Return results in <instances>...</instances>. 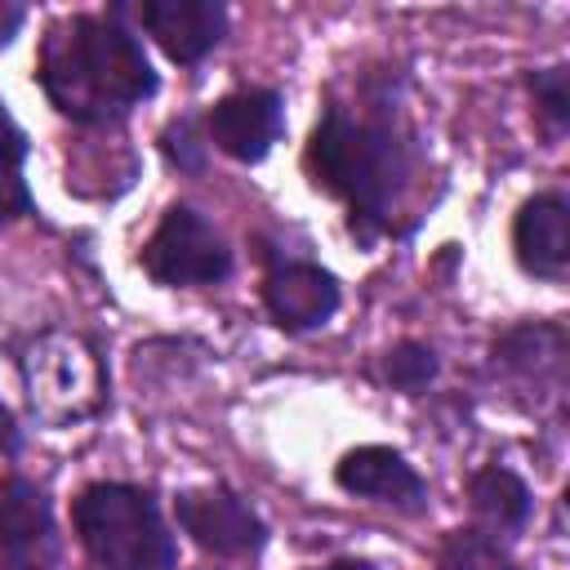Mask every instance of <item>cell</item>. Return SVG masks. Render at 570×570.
<instances>
[{"instance_id": "7a4b0ae2", "label": "cell", "mask_w": 570, "mask_h": 570, "mask_svg": "<svg viewBox=\"0 0 570 570\" xmlns=\"http://www.w3.org/2000/svg\"><path fill=\"white\" fill-rule=\"evenodd\" d=\"M303 160L312 183L347 205V227L361 245H374L392 227V209L414 178V147L392 107L352 116L347 107L330 102Z\"/></svg>"}, {"instance_id": "7402d4cb", "label": "cell", "mask_w": 570, "mask_h": 570, "mask_svg": "<svg viewBox=\"0 0 570 570\" xmlns=\"http://www.w3.org/2000/svg\"><path fill=\"white\" fill-rule=\"evenodd\" d=\"M0 570H58V557H27V561H0Z\"/></svg>"}, {"instance_id": "ba28073f", "label": "cell", "mask_w": 570, "mask_h": 570, "mask_svg": "<svg viewBox=\"0 0 570 570\" xmlns=\"http://www.w3.org/2000/svg\"><path fill=\"white\" fill-rule=\"evenodd\" d=\"M343 289L330 267L312 258H281L263 276V307L285 334H307L334 321Z\"/></svg>"}, {"instance_id": "52a82bcc", "label": "cell", "mask_w": 570, "mask_h": 570, "mask_svg": "<svg viewBox=\"0 0 570 570\" xmlns=\"http://www.w3.org/2000/svg\"><path fill=\"white\" fill-rule=\"evenodd\" d=\"M285 134V98L276 89H232L205 111V138L240 165H258Z\"/></svg>"}, {"instance_id": "4fadbf2b", "label": "cell", "mask_w": 570, "mask_h": 570, "mask_svg": "<svg viewBox=\"0 0 570 570\" xmlns=\"http://www.w3.org/2000/svg\"><path fill=\"white\" fill-rule=\"evenodd\" d=\"M468 499H472V512L481 517L485 534H517V530H525L530 508H534L530 485L512 468H503V463H490V468L472 472Z\"/></svg>"}, {"instance_id": "603a6c76", "label": "cell", "mask_w": 570, "mask_h": 570, "mask_svg": "<svg viewBox=\"0 0 570 570\" xmlns=\"http://www.w3.org/2000/svg\"><path fill=\"white\" fill-rule=\"evenodd\" d=\"M321 570H379V566L365 561V557H338V561H330V566H321Z\"/></svg>"}, {"instance_id": "9a60e30c", "label": "cell", "mask_w": 570, "mask_h": 570, "mask_svg": "<svg viewBox=\"0 0 570 570\" xmlns=\"http://www.w3.org/2000/svg\"><path fill=\"white\" fill-rule=\"evenodd\" d=\"M27 156H31V142L22 125L13 120V111L0 102V227L36 209L31 187H27Z\"/></svg>"}, {"instance_id": "8fae6325", "label": "cell", "mask_w": 570, "mask_h": 570, "mask_svg": "<svg viewBox=\"0 0 570 570\" xmlns=\"http://www.w3.org/2000/svg\"><path fill=\"white\" fill-rule=\"evenodd\" d=\"M512 254L521 272L561 281L570 267V200L566 191H534L512 218Z\"/></svg>"}, {"instance_id": "6da1fadb", "label": "cell", "mask_w": 570, "mask_h": 570, "mask_svg": "<svg viewBox=\"0 0 570 570\" xmlns=\"http://www.w3.org/2000/svg\"><path fill=\"white\" fill-rule=\"evenodd\" d=\"M36 80L76 125H116L160 89L142 40L125 27V4L58 18L40 40Z\"/></svg>"}, {"instance_id": "d6986e66", "label": "cell", "mask_w": 570, "mask_h": 570, "mask_svg": "<svg viewBox=\"0 0 570 570\" xmlns=\"http://www.w3.org/2000/svg\"><path fill=\"white\" fill-rule=\"evenodd\" d=\"M160 147H165V160L178 169V174H200L205 169V151H209V138L200 134V125L191 116H178L165 125L160 134Z\"/></svg>"}, {"instance_id": "9c48e42d", "label": "cell", "mask_w": 570, "mask_h": 570, "mask_svg": "<svg viewBox=\"0 0 570 570\" xmlns=\"http://www.w3.org/2000/svg\"><path fill=\"white\" fill-rule=\"evenodd\" d=\"M134 18L178 67H196L227 36V9L218 0H142Z\"/></svg>"}, {"instance_id": "ac0fdd59", "label": "cell", "mask_w": 570, "mask_h": 570, "mask_svg": "<svg viewBox=\"0 0 570 570\" xmlns=\"http://www.w3.org/2000/svg\"><path fill=\"white\" fill-rule=\"evenodd\" d=\"M525 89H530L539 116L548 120V129L561 134L570 125V76H566V67H539V71H530L525 76Z\"/></svg>"}, {"instance_id": "e0dca14e", "label": "cell", "mask_w": 570, "mask_h": 570, "mask_svg": "<svg viewBox=\"0 0 570 570\" xmlns=\"http://www.w3.org/2000/svg\"><path fill=\"white\" fill-rule=\"evenodd\" d=\"M436 374H441V361H436V352H432L428 343H419V338H401V343H392V347L383 352V379H387L392 387H401V392H423Z\"/></svg>"}, {"instance_id": "30bf717a", "label": "cell", "mask_w": 570, "mask_h": 570, "mask_svg": "<svg viewBox=\"0 0 570 570\" xmlns=\"http://www.w3.org/2000/svg\"><path fill=\"white\" fill-rule=\"evenodd\" d=\"M338 490L370 499V503H392L401 512H423L428 508V481L419 468L392 450V445H356L334 463Z\"/></svg>"}, {"instance_id": "ffe728a7", "label": "cell", "mask_w": 570, "mask_h": 570, "mask_svg": "<svg viewBox=\"0 0 570 570\" xmlns=\"http://www.w3.org/2000/svg\"><path fill=\"white\" fill-rule=\"evenodd\" d=\"M22 454V428L13 419V410L0 401V459H18Z\"/></svg>"}, {"instance_id": "5b68a950", "label": "cell", "mask_w": 570, "mask_h": 570, "mask_svg": "<svg viewBox=\"0 0 570 570\" xmlns=\"http://www.w3.org/2000/svg\"><path fill=\"white\" fill-rule=\"evenodd\" d=\"M142 272L165 289L218 285L232 276V249L223 232L191 205H169L138 254Z\"/></svg>"}, {"instance_id": "44dd1931", "label": "cell", "mask_w": 570, "mask_h": 570, "mask_svg": "<svg viewBox=\"0 0 570 570\" xmlns=\"http://www.w3.org/2000/svg\"><path fill=\"white\" fill-rule=\"evenodd\" d=\"M22 22H27V4H18V0H0V49L13 45V36L22 31Z\"/></svg>"}, {"instance_id": "5bb4252c", "label": "cell", "mask_w": 570, "mask_h": 570, "mask_svg": "<svg viewBox=\"0 0 570 570\" xmlns=\"http://www.w3.org/2000/svg\"><path fill=\"white\" fill-rule=\"evenodd\" d=\"M494 365L521 374V379H552L561 383V365H566V330L557 321H534V325H517L494 343Z\"/></svg>"}, {"instance_id": "7c38bea8", "label": "cell", "mask_w": 570, "mask_h": 570, "mask_svg": "<svg viewBox=\"0 0 570 570\" xmlns=\"http://www.w3.org/2000/svg\"><path fill=\"white\" fill-rule=\"evenodd\" d=\"M27 557H58L53 503L31 476L4 472L0 476V561H27Z\"/></svg>"}, {"instance_id": "277c9868", "label": "cell", "mask_w": 570, "mask_h": 570, "mask_svg": "<svg viewBox=\"0 0 570 570\" xmlns=\"http://www.w3.org/2000/svg\"><path fill=\"white\" fill-rule=\"evenodd\" d=\"M18 379L27 410L45 428H76L102 414L107 370L98 347L76 330H40L18 347Z\"/></svg>"}, {"instance_id": "8992f818", "label": "cell", "mask_w": 570, "mask_h": 570, "mask_svg": "<svg viewBox=\"0 0 570 570\" xmlns=\"http://www.w3.org/2000/svg\"><path fill=\"white\" fill-rule=\"evenodd\" d=\"M174 517H178L183 534H191V543L214 557H254L267 543L263 517L227 485L183 490L174 499Z\"/></svg>"}, {"instance_id": "3957f363", "label": "cell", "mask_w": 570, "mask_h": 570, "mask_svg": "<svg viewBox=\"0 0 570 570\" xmlns=\"http://www.w3.org/2000/svg\"><path fill=\"white\" fill-rule=\"evenodd\" d=\"M80 548L107 570H174L178 543L151 490L129 481H94L71 499Z\"/></svg>"}, {"instance_id": "2e32d148", "label": "cell", "mask_w": 570, "mask_h": 570, "mask_svg": "<svg viewBox=\"0 0 570 570\" xmlns=\"http://www.w3.org/2000/svg\"><path fill=\"white\" fill-rule=\"evenodd\" d=\"M436 570H525V566L499 543V534H485L481 525H468V530L445 534Z\"/></svg>"}]
</instances>
